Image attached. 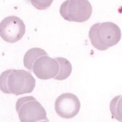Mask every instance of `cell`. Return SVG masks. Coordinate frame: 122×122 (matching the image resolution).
<instances>
[{"mask_svg":"<svg viewBox=\"0 0 122 122\" xmlns=\"http://www.w3.org/2000/svg\"><path fill=\"white\" fill-rule=\"evenodd\" d=\"M49 122V121H46V120H44V121H42V122Z\"/></svg>","mask_w":122,"mask_h":122,"instance_id":"obj_12","label":"cell"},{"mask_svg":"<svg viewBox=\"0 0 122 122\" xmlns=\"http://www.w3.org/2000/svg\"><path fill=\"white\" fill-rule=\"evenodd\" d=\"M110 110L113 118L122 122V95L114 97L110 103Z\"/></svg>","mask_w":122,"mask_h":122,"instance_id":"obj_10","label":"cell"},{"mask_svg":"<svg viewBox=\"0 0 122 122\" xmlns=\"http://www.w3.org/2000/svg\"><path fill=\"white\" fill-rule=\"evenodd\" d=\"M56 59L59 63V70L58 75L54 79L58 81H63L71 75L72 71V65L69 61L64 58L58 57Z\"/></svg>","mask_w":122,"mask_h":122,"instance_id":"obj_9","label":"cell"},{"mask_svg":"<svg viewBox=\"0 0 122 122\" xmlns=\"http://www.w3.org/2000/svg\"><path fill=\"white\" fill-rule=\"evenodd\" d=\"M93 8L88 0H66L61 5L60 13L66 20L83 22L89 20Z\"/></svg>","mask_w":122,"mask_h":122,"instance_id":"obj_4","label":"cell"},{"mask_svg":"<svg viewBox=\"0 0 122 122\" xmlns=\"http://www.w3.org/2000/svg\"><path fill=\"white\" fill-rule=\"evenodd\" d=\"M47 53L40 48H32L25 53L24 58L25 67L29 70H32L34 62L42 56L47 55Z\"/></svg>","mask_w":122,"mask_h":122,"instance_id":"obj_8","label":"cell"},{"mask_svg":"<svg viewBox=\"0 0 122 122\" xmlns=\"http://www.w3.org/2000/svg\"><path fill=\"white\" fill-rule=\"evenodd\" d=\"M53 0H30L32 5L38 10H44L48 9Z\"/></svg>","mask_w":122,"mask_h":122,"instance_id":"obj_11","label":"cell"},{"mask_svg":"<svg viewBox=\"0 0 122 122\" xmlns=\"http://www.w3.org/2000/svg\"><path fill=\"white\" fill-rule=\"evenodd\" d=\"M16 109L21 122L49 121L45 109L33 96L19 98L16 103Z\"/></svg>","mask_w":122,"mask_h":122,"instance_id":"obj_3","label":"cell"},{"mask_svg":"<svg viewBox=\"0 0 122 122\" xmlns=\"http://www.w3.org/2000/svg\"><path fill=\"white\" fill-rule=\"evenodd\" d=\"M25 32V25L16 16L5 18L0 23V36L7 42L14 43L20 41Z\"/></svg>","mask_w":122,"mask_h":122,"instance_id":"obj_5","label":"cell"},{"mask_svg":"<svg viewBox=\"0 0 122 122\" xmlns=\"http://www.w3.org/2000/svg\"><path fill=\"white\" fill-rule=\"evenodd\" d=\"M35 86V78L24 70H8L0 75V90L5 94L18 96L30 93Z\"/></svg>","mask_w":122,"mask_h":122,"instance_id":"obj_1","label":"cell"},{"mask_svg":"<svg viewBox=\"0 0 122 122\" xmlns=\"http://www.w3.org/2000/svg\"><path fill=\"white\" fill-rule=\"evenodd\" d=\"M89 37L92 45L98 50L103 51L119 43L122 33L119 26L114 23H96L90 28Z\"/></svg>","mask_w":122,"mask_h":122,"instance_id":"obj_2","label":"cell"},{"mask_svg":"<svg viewBox=\"0 0 122 122\" xmlns=\"http://www.w3.org/2000/svg\"><path fill=\"white\" fill-rule=\"evenodd\" d=\"M81 104L78 97L73 94L64 93L57 98L55 108L58 116L63 119H69L79 112Z\"/></svg>","mask_w":122,"mask_h":122,"instance_id":"obj_6","label":"cell"},{"mask_svg":"<svg viewBox=\"0 0 122 122\" xmlns=\"http://www.w3.org/2000/svg\"><path fill=\"white\" fill-rule=\"evenodd\" d=\"M59 65L56 59L48 55L42 56L34 62L32 70L37 77L40 79L47 80L54 78L58 75Z\"/></svg>","mask_w":122,"mask_h":122,"instance_id":"obj_7","label":"cell"}]
</instances>
